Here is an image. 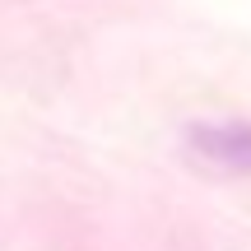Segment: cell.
<instances>
[{
    "mask_svg": "<svg viewBox=\"0 0 251 251\" xmlns=\"http://www.w3.org/2000/svg\"><path fill=\"white\" fill-rule=\"evenodd\" d=\"M191 153L219 168H251V121H200L186 130Z\"/></svg>",
    "mask_w": 251,
    "mask_h": 251,
    "instance_id": "1",
    "label": "cell"
}]
</instances>
